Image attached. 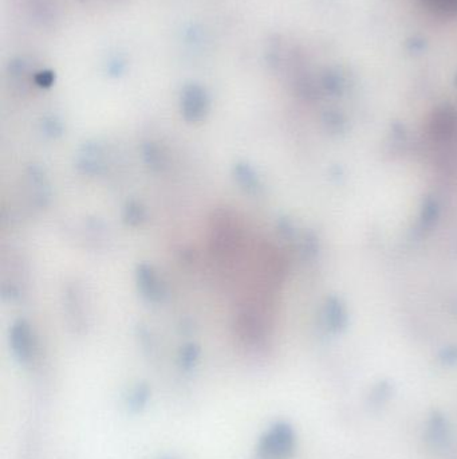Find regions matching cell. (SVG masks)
Segmentation results:
<instances>
[{
	"instance_id": "cell-1",
	"label": "cell",
	"mask_w": 457,
	"mask_h": 459,
	"mask_svg": "<svg viewBox=\"0 0 457 459\" xmlns=\"http://www.w3.org/2000/svg\"><path fill=\"white\" fill-rule=\"evenodd\" d=\"M295 449V433L285 421L271 426L258 444L260 459H287Z\"/></svg>"
},
{
	"instance_id": "cell-2",
	"label": "cell",
	"mask_w": 457,
	"mask_h": 459,
	"mask_svg": "<svg viewBox=\"0 0 457 459\" xmlns=\"http://www.w3.org/2000/svg\"><path fill=\"white\" fill-rule=\"evenodd\" d=\"M8 343L13 356L20 364H28L35 356L37 343L34 330L24 319L15 320L8 330Z\"/></svg>"
},
{
	"instance_id": "cell-3",
	"label": "cell",
	"mask_w": 457,
	"mask_h": 459,
	"mask_svg": "<svg viewBox=\"0 0 457 459\" xmlns=\"http://www.w3.org/2000/svg\"><path fill=\"white\" fill-rule=\"evenodd\" d=\"M135 287L140 296L149 304H163L168 296L167 285L158 271L149 264H140L134 273Z\"/></svg>"
},
{
	"instance_id": "cell-4",
	"label": "cell",
	"mask_w": 457,
	"mask_h": 459,
	"mask_svg": "<svg viewBox=\"0 0 457 459\" xmlns=\"http://www.w3.org/2000/svg\"><path fill=\"white\" fill-rule=\"evenodd\" d=\"M210 113V99L197 85H190L181 95V115L188 122H200Z\"/></svg>"
},
{
	"instance_id": "cell-5",
	"label": "cell",
	"mask_w": 457,
	"mask_h": 459,
	"mask_svg": "<svg viewBox=\"0 0 457 459\" xmlns=\"http://www.w3.org/2000/svg\"><path fill=\"white\" fill-rule=\"evenodd\" d=\"M232 175H233V179H235L236 184L244 193L252 196V195H256L260 191V188H262L260 180H259L258 175L255 172V170L252 168V166H249L246 161L236 163L233 166Z\"/></svg>"
},
{
	"instance_id": "cell-6",
	"label": "cell",
	"mask_w": 457,
	"mask_h": 459,
	"mask_svg": "<svg viewBox=\"0 0 457 459\" xmlns=\"http://www.w3.org/2000/svg\"><path fill=\"white\" fill-rule=\"evenodd\" d=\"M76 168L79 172L89 176H97L102 173L103 160L101 150L97 145H85L78 156Z\"/></svg>"
},
{
	"instance_id": "cell-7",
	"label": "cell",
	"mask_w": 457,
	"mask_h": 459,
	"mask_svg": "<svg viewBox=\"0 0 457 459\" xmlns=\"http://www.w3.org/2000/svg\"><path fill=\"white\" fill-rule=\"evenodd\" d=\"M122 219L126 226L140 227L148 220V211L142 203L137 200H129L124 206Z\"/></svg>"
},
{
	"instance_id": "cell-8",
	"label": "cell",
	"mask_w": 457,
	"mask_h": 459,
	"mask_svg": "<svg viewBox=\"0 0 457 459\" xmlns=\"http://www.w3.org/2000/svg\"><path fill=\"white\" fill-rule=\"evenodd\" d=\"M419 4L428 10L429 13L445 17V18H455L457 17V0H419Z\"/></svg>"
},
{
	"instance_id": "cell-9",
	"label": "cell",
	"mask_w": 457,
	"mask_h": 459,
	"mask_svg": "<svg viewBox=\"0 0 457 459\" xmlns=\"http://www.w3.org/2000/svg\"><path fill=\"white\" fill-rule=\"evenodd\" d=\"M142 157L145 164L156 172H160L167 166V156L154 143H147L142 147Z\"/></svg>"
},
{
	"instance_id": "cell-10",
	"label": "cell",
	"mask_w": 457,
	"mask_h": 459,
	"mask_svg": "<svg viewBox=\"0 0 457 459\" xmlns=\"http://www.w3.org/2000/svg\"><path fill=\"white\" fill-rule=\"evenodd\" d=\"M200 346L197 344L190 343L184 345L178 353V363L181 368L185 371H191L192 368H194L200 359Z\"/></svg>"
},
{
	"instance_id": "cell-11",
	"label": "cell",
	"mask_w": 457,
	"mask_h": 459,
	"mask_svg": "<svg viewBox=\"0 0 457 459\" xmlns=\"http://www.w3.org/2000/svg\"><path fill=\"white\" fill-rule=\"evenodd\" d=\"M149 388L147 384H138L135 388L132 389L128 398V407L134 412H138L145 407V404L149 401Z\"/></svg>"
},
{
	"instance_id": "cell-12",
	"label": "cell",
	"mask_w": 457,
	"mask_h": 459,
	"mask_svg": "<svg viewBox=\"0 0 457 459\" xmlns=\"http://www.w3.org/2000/svg\"><path fill=\"white\" fill-rule=\"evenodd\" d=\"M429 434L431 440H435L436 443H444V440H448V427L442 418L435 417L429 426Z\"/></svg>"
},
{
	"instance_id": "cell-13",
	"label": "cell",
	"mask_w": 457,
	"mask_h": 459,
	"mask_svg": "<svg viewBox=\"0 0 457 459\" xmlns=\"http://www.w3.org/2000/svg\"><path fill=\"white\" fill-rule=\"evenodd\" d=\"M39 83L43 86H49L50 83H51V81H53V76H50V74H44V76H40V79H38Z\"/></svg>"
},
{
	"instance_id": "cell-14",
	"label": "cell",
	"mask_w": 457,
	"mask_h": 459,
	"mask_svg": "<svg viewBox=\"0 0 457 459\" xmlns=\"http://www.w3.org/2000/svg\"><path fill=\"white\" fill-rule=\"evenodd\" d=\"M164 459H171V458H164Z\"/></svg>"
}]
</instances>
